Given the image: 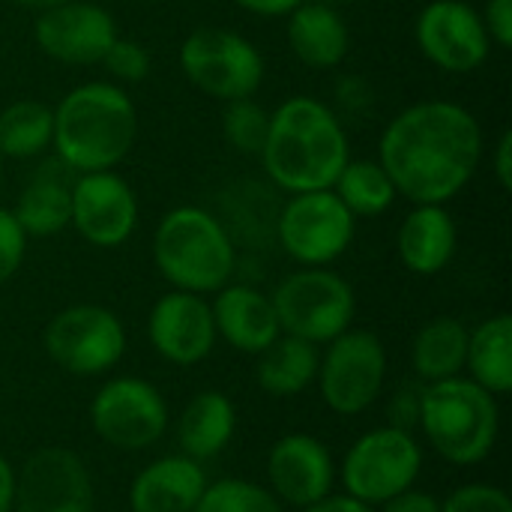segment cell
Here are the masks:
<instances>
[{
  "mask_svg": "<svg viewBox=\"0 0 512 512\" xmlns=\"http://www.w3.org/2000/svg\"><path fill=\"white\" fill-rule=\"evenodd\" d=\"M483 129L477 117L444 99H429L396 114L378 144V162L411 204H447L477 174Z\"/></svg>",
  "mask_w": 512,
  "mask_h": 512,
  "instance_id": "obj_1",
  "label": "cell"
},
{
  "mask_svg": "<svg viewBox=\"0 0 512 512\" xmlns=\"http://www.w3.org/2000/svg\"><path fill=\"white\" fill-rule=\"evenodd\" d=\"M348 159L345 126L321 99L291 96L270 114L261 162L279 189L291 195L333 189Z\"/></svg>",
  "mask_w": 512,
  "mask_h": 512,
  "instance_id": "obj_2",
  "label": "cell"
},
{
  "mask_svg": "<svg viewBox=\"0 0 512 512\" xmlns=\"http://www.w3.org/2000/svg\"><path fill=\"white\" fill-rule=\"evenodd\" d=\"M51 111V147L72 174L111 171L135 144L138 114L126 90L114 81L78 84Z\"/></svg>",
  "mask_w": 512,
  "mask_h": 512,
  "instance_id": "obj_3",
  "label": "cell"
},
{
  "mask_svg": "<svg viewBox=\"0 0 512 512\" xmlns=\"http://www.w3.org/2000/svg\"><path fill=\"white\" fill-rule=\"evenodd\" d=\"M153 261L177 291L204 297L231 282L237 252L231 234L213 213L183 204L162 216L153 237Z\"/></svg>",
  "mask_w": 512,
  "mask_h": 512,
  "instance_id": "obj_4",
  "label": "cell"
},
{
  "mask_svg": "<svg viewBox=\"0 0 512 512\" xmlns=\"http://www.w3.org/2000/svg\"><path fill=\"white\" fill-rule=\"evenodd\" d=\"M417 426L441 459L477 465L498 441V402L471 378H444L420 390Z\"/></svg>",
  "mask_w": 512,
  "mask_h": 512,
  "instance_id": "obj_5",
  "label": "cell"
},
{
  "mask_svg": "<svg viewBox=\"0 0 512 512\" xmlns=\"http://www.w3.org/2000/svg\"><path fill=\"white\" fill-rule=\"evenodd\" d=\"M270 300L282 333L312 345L342 336L351 327L357 309L351 285L324 267H303L285 276Z\"/></svg>",
  "mask_w": 512,
  "mask_h": 512,
  "instance_id": "obj_6",
  "label": "cell"
},
{
  "mask_svg": "<svg viewBox=\"0 0 512 512\" xmlns=\"http://www.w3.org/2000/svg\"><path fill=\"white\" fill-rule=\"evenodd\" d=\"M183 75L219 102L249 99L264 81L261 51L225 27H198L180 45Z\"/></svg>",
  "mask_w": 512,
  "mask_h": 512,
  "instance_id": "obj_7",
  "label": "cell"
},
{
  "mask_svg": "<svg viewBox=\"0 0 512 512\" xmlns=\"http://www.w3.org/2000/svg\"><path fill=\"white\" fill-rule=\"evenodd\" d=\"M420 465L423 453L411 432L393 426L375 429L363 435L345 456V492L366 507L384 504L417 483Z\"/></svg>",
  "mask_w": 512,
  "mask_h": 512,
  "instance_id": "obj_8",
  "label": "cell"
},
{
  "mask_svg": "<svg viewBox=\"0 0 512 512\" xmlns=\"http://www.w3.org/2000/svg\"><path fill=\"white\" fill-rule=\"evenodd\" d=\"M354 222L357 216H351L333 189L297 192L276 219V237L297 264L324 267L351 246Z\"/></svg>",
  "mask_w": 512,
  "mask_h": 512,
  "instance_id": "obj_9",
  "label": "cell"
},
{
  "mask_svg": "<svg viewBox=\"0 0 512 512\" xmlns=\"http://www.w3.org/2000/svg\"><path fill=\"white\" fill-rule=\"evenodd\" d=\"M45 351L69 375H102L120 363L126 351V330L105 306H69L45 327Z\"/></svg>",
  "mask_w": 512,
  "mask_h": 512,
  "instance_id": "obj_10",
  "label": "cell"
},
{
  "mask_svg": "<svg viewBox=\"0 0 512 512\" xmlns=\"http://www.w3.org/2000/svg\"><path fill=\"white\" fill-rule=\"evenodd\" d=\"M321 396L336 414H363L384 390L387 351L369 330H345L318 363Z\"/></svg>",
  "mask_w": 512,
  "mask_h": 512,
  "instance_id": "obj_11",
  "label": "cell"
},
{
  "mask_svg": "<svg viewBox=\"0 0 512 512\" xmlns=\"http://www.w3.org/2000/svg\"><path fill=\"white\" fill-rule=\"evenodd\" d=\"M96 435L114 450H147L168 426V408L159 390L141 378L108 381L90 408Z\"/></svg>",
  "mask_w": 512,
  "mask_h": 512,
  "instance_id": "obj_12",
  "label": "cell"
},
{
  "mask_svg": "<svg viewBox=\"0 0 512 512\" xmlns=\"http://www.w3.org/2000/svg\"><path fill=\"white\" fill-rule=\"evenodd\" d=\"M414 33L426 60L453 75L474 72L489 57L492 39L480 12L465 0H432L417 15Z\"/></svg>",
  "mask_w": 512,
  "mask_h": 512,
  "instance_id": "obj_13",
  "label": "cell"
},
{
  "mask_svg": "<svg viewBox=\"0 0 512 512\" xmlns=\"http://www.w3.org/2000/svg\"><path fill=\"white\" fill-rule=\"evenodd\" d=\"M69 225L99 249L123 246L138 225L135 189L114 171L75 174Z\"/></svg>",
  "mask_w": 512,
  "mask_h": 512,
  "instance_id": "obj_14",
  "label": "cell"
},
{
  "mask_svg": "<svg viewBox=\"0 0 512 512\" xmlns=\"http://www.w3.org/2000/svg\"><path fill=\"white\" fill-rule=\"evenodd\" d=\"M15 512H93L87 465L63 447L36 450L15 474Z\"/></svg>",
  "mask_w": 512,
  "mask_h": 512,
  "instance_id": "obj_15",
  "label": "cell"
},
{
  "mask_svg": "<svg viewBox=\"0 0 512 512\" xmlns=\"http://www.w3.org/2000/svg\"><path fill=\"white\" fill-rule=\"evenodd\" d=\"M33 36L51 60L90 66L102 63V57L108 54L111 42L117 39V24L108 9L87 0H69L63 6L39 12Z\"/></svg>",
  "mask_w": 512,
  "mask_h": 512,
  "instance_id": "obj_16",
  "label": "cell"
},
{
  "mask_svg": "<svg viewBox=\"0 0 512 512\" xmlns=\"http://www.w3.org/2000/svg\"><path fill=\"white\" fill-rule=\"evenodd\" d=\"M147 333L153 348L177 366L201 363L216 345V324L213 309L201 294L192 291H171L156 300Z\"/></svg>",
  "mask_w": 512,
  "mask_h": 512,
  "instance_id": "obj_17",
  "label": "cell"
},
{
  "mask_svg": "<svg viewBox=\"0 0 512 512\" xmlns=\"http://www.w3.org/2000/svg\"><path fill=\"white\" fill-rule=\"evenodd\" d=\"M267 477L276 498L303 510L327 498L333 489L330 450L312 435H285L270 450Z\"/></svg>",
  "mask_w": 512,
  "mask_h": 512,
  "instance_id": "obj_18",
  "label": "cell"
},
{
  "mask_svg": "<svg viewBox=\"0 0 512 512\" xmlns=\"http://www.w3.org/2000/svg\"><path fill=\"white\" fill-rule=\"evenodd\" d=\"M210 309H213L216 336H222L231 348L243 354H261L282 336L273 300L258 288L225 285L216 291Z\"/></svg>",
  "mask_w": 512,
  "mask_h": 512,
  "instance_id": "obj_19",
  "label": "cell"
},
{
  "mask_svg": "<svg viewBox=\"0 0 512 512\" xmlns=\"http://www.w3.org/2000/svg\"><path fill=\"white\" fill-rule=\"evenodd\" d=\"M459 231L444 204H417L399 225V258L417 276L441 273L456 255Z\"/></svg>",
  "mask_w": 512,
  "mask_h": 512,
  "instance_id": "obj_20",
  "label": "cell"
},
{
  "mask_svg": "<svg viewBox=\"0 0 512 512\" xmlns=\"http://www.w3.org/2000/svg\"><path fill=\"white\" fill-rule=\"evenodd\" d=\"M207 477L189 456H165L144 468L129 492L132 512H192Z\"/></svg>",
  "mask_w": 512,
  "mask_h": 512,
  "instance_id": "obj_21",
  "label": "cell"
},
{
  "mask_svg": "<svg viewBox=\"0 0 512 512\" xmlns=\"http://www.w3.org/2000/svg\"><path fill=\"white\" fill-rule=\"evenodd\" d=\"M288 48L294 57L312 69H333L348 54V24L336 6L306 0L288 12Z\"/></svg>",
  "mask_w": 512,
  "mask_h": 512,
  "instance_id": "obj_22",
  "label": "cell"
},
{
  "mask_svg": "<svg viewBox=\"0 0 512 512\" xmlns=\"http://www.w3.org/2000/svg\"><path fill=\"white\" fill-rule=\"evenodd\" d=\"M69 174L72 171L60 159H54V162L42 165L30 177V183L21 189L12 216L18 219V225L27 237H51L69 225L72 180H75Z\"/></svg>",
  "mask_w": 512,
  "mask_h": 512,
  "instance_id": "obj_23",
  "label": "cell"
},
{
  "mask_svg": "<svg viewBox=\"0 0 512 512\" xmlns=\"http://www.w3.org/2000/svg\"><path fill=\"white\" fill-rule=\"evenodd\" d=\"M237 426V411L231 405L228 396L207 390L198 393L180 414V426H177V438L183 447V456L204 462L219 456Z\"/></svg>",
  "mask_w": 512,
  "mask_h": 512,
  "instance_id": "obj_24",
  "label": "cell"
},
{
  "mask_svg": "<svg viewBox=\"0 0 512 512\" xmlns=\"http://www.w3.org/2000/svg\"><path fill=\"white\" fill-rule=\"evenodd\" d=\"M471 381L489 390L492 396H504L512 390V318L495 315L483 321L468 336V360Z\"/></svg>",
  "mask_w": 512,
  "mask_h": 512,
  "instance_id": "obj_25",
  "label": "cell"
},
{
  "mask_svg": "<svg viewBox=\"0 0 512 512\" xmlns=\"http://www.w3.org/2000/svg\"><path fill=\"white\" fill-rule=\"evenodd\" d=\"M318 363V345L297 336H279L267 351H261L258 384L270 396H297L318 378Z\"/></svg>",
  "mask_w": 512,
  "mask_h": 512,
  "instance_id": "obj_26",
  "label": "cell"
},
{
  "mask_svg": "<svg viewBox=\"0 0 512 512\" xmlns=\"http://www.w3.org/2000/svg\"><path fill=\"white\" fill-rule=\"evenodd\" d=\"M468 336H471V330L456 318L429 321L414 339L417 375L429 384L444 381V378H456L468 360Z\"/></svg>",
  "mask_w": 512,
  "mask_h": 512,
  "instance_id": "obj_27",
  "label": "cell"
},
{
  "mask_svg": "<svg viewBox=\"0 0 512 512\" xmlns=\"http://www.w3.org/2000/svg\"><path fill=\"white\" fill-rule=\"evenodd\" d=\"M54 111L42 102L21 99L0 111V156L33 159L51 147Z\"/></svg>",
  "mask_w": 512,
  "mask_h": 512,
  "instance_id": "obj_28",
  "label": "cell"
},
{
  "mask_svg": "<svg viewBox=\"0 0 512 512\" xmlns=\"http://www.w3.org/2000/svg\"><path fill=\"white\" fill-rule=\"evenodd\" d=\"M333 192L351 210V216H381L396 201V186L378 159H348L339 171Z\"/></svg>",
  "mask_w": 512,
  "mask_h": 512,
  "instance_id": "obj_29",
  "label": "cell"
},
{
  "mask_svg": "<svg viewBox=\"0 0 512 512\" xmlns=\"http://www.w3.org/2000/svg\"><path fill=\"white\" fill-rule=\"evenodd\" d=\"M192 512H282L276 495L249 480H219L207 486Z\"/></svg>",
  "mask_w": 512,
  "mask_h": 512,
  "instance_id": "obj_30",
  "label": "cell"
},
{
  "mask_svg": "<svg viewBox=\"0 0 512 512\" xmlns=\"http://www.w3.org/2000/svg\"><path fill=\"white\" fill-rule=\"evenodd\" d=\"M267 126H270V114L249 96V99H234L225 102L222 111V132L228 138V144L237 153L246 156H261V147L267 141Z\"/></svg>",
  "mask_w": 512,
  "mask_h": 512,
  "instance_id": "obj_31",
  "label": "cell"
},
{
  "mask_svg": "<svg viewBox=\"0 0 512 512\" xmlns=\"http://www.w3.org/2000/svg\"><path fill=\"white\" fill-rule=\"evenodd\" d=\"M102 66L108 69V75L120 84H138L147 78L150 72V54L141 42L135 39H114L108 54L102 57Z\"/></svg>",
  "mask_w": 512,
  "mask_h": 512,
  "instance_id": "obj_32",
  "label": "cell"
},
{
  "mask_svg": "<svg viewBox=\"0 0 512 512\" xmlns=\"http://www.w3.org/2000/svg\"><path fill=\"white\" fill-rule=\"evenodd\" d=\"M441 512H512L510 495L489 483H471L456 489L444 504Z\"/></svg>",
  "mask_w": 512,
  "mask_h": 512,
  "instance_id": "obj_33",
  "label": "cell"
},
{
  "mask_svg": "<svg viewBox=\"0 0 512 512\" xmlns=\"http://www.w3.org/2000/svg\"><path fill=\"white\" fill-rule=\"evenodd\" d=\"M27 252V234L21 231L12 210L0 207V288L18 273Z\"/></svg>",
  "mask_w": 512,
  "mask_h": 512,
  "instance_id": "obj_34",
  "label": "cell"
},
{
  "mask_svg": "<svg viewBox=\"0 0 512 512\" xmlns=\"http://www.w3.org/2000/svg\"><path fill=\"white\" fill-rule=\"evenodd\" d=\"M483 27L489 33V39L498 48H510L512 45V0H489L486 12L480 15Z\"/></svg>",
  "mask_w": 512,
  "mask_h": 512,
  "instance_id": "obj_35",
  "label": "cell"
},
{
  "mask_svg": "<svg viewBox=\"0 0 512 512\" xmlns=\"http://www.w3.org/2000/svg\"><path fill=\"white\" fill-rule=\"evenodd\" d=\"M417 423H420V393L402 390L390 402V426L402 429V432H411Z\"/></svg>",
  "mask_w": 512,
  "mask_h": 512,
  "instance_id": "obj_36",
  "label": "cell"
},
{
  "mask_svg": "<svg viewBox=\"0 0 512 512\" xmlns=\"http://www.w3.org/2000/svg\"><path fill=\"white\" fill-rule=\"evenodd\" d=\"M381 512H441V504L432 495H426V492H414V486H411L402 495L384 501V510Z\"/></svg>",
  "mask_w": 512,
  "mask_h": 512,
  "instance_id": "obj_37",
  "label": "cell"
},
{
  "mask_svg": "<svg viewBox=\"0 0 512 512\" xmlns=\"http://www.w3.org/2000/svg\"><path fill=\"white\" fill-rule=\"evenodd\" d=\"M492 171H495V180L504 192L512 189V132H501L498 144H495V153H492Z\"/></svg>",
  "mask_w": 512,
  "mask_h": 512,
  "instance_id": "obj_38",
  "label": "cell"
},
{
  "mask_svg": "<svg viewBox=\"0 0 512 512\" xmlns=\"http://www.w3.org/2000/svg\"><path fill=\"white\" fill-rule=\"evenodd\" d=\"M240 9L252 12V15H264V18H279V15H288L294 12L300 3L306 0H234Z\"/></svg>",
  "mask_w": 512,
  "mask_h": 512,
  "instance_id": "obj_39",
  "label": "cell"
},
{
  "mask_svg": "<svg viewBox=\"0 0 512 512\" xmlns=\"http://www.w3.org/2000/svg\"><path fill=\"white\" fill-rule=\"evenodd\" d=\"M303 512H372L366 504H360L357 498H351V495H327V498H321V501H315V504H309V507H303Z\"/></svg>",
  "mask_w": 512,
  "mask_h": 512,
  "instance_id": "obj_40",
  "label": "cell"
},
{
  "mask_svg": "<svg viewBox=\"0 0 512 512\" xmlns=\"http://www.w3.org/2000/svg\"><path fill=\"white\" fill-rule=\"evenodd\" d=\"M15 504V471L0 456V512H12Z\"/></svg>",
  "mask_w": 512,
  "mask_h": 512,
  "instance_id": "obj_41",
  "label": "cell"
},
{
  "mask_svg": "<svg viewBox=\"0 0 512 512\" xmlns=\"http://www.w3.org/2000/svg\"><path fill=\"white\" fill-rule=\"evenodd\" d=\"M18 6H24V9H36V12H45V9H54V6H63V3H69V0H15Z\"/></svg>",
  "mask_w": 512,
  "mask_h": 512,
  "instance_id": "obj_42",
  "label": "cell"
},
{
  "mask_svg": "<svg viewBox=\"0 0 512 512\" xmlns=\"http://www.w3.org/2000/svg\"><path fill=\"white\" fill-rule=\"evenodd\" d=\"M318 3H327V6H333V3H339V0H318Z\"/></svg>",
  "mask_w": 512,
  "mask_h": 512,
  "instance_id": "obj_43",
  "label": "cell"
},
{
  "mask_svg": "<svg viewBox=\"0 0 512 512\" xmlns=\"http://www.w3.org/2000/svg\"><path fill=\"white\" fill-rule=\"evenodd\" d=\"M0 180H3V156H0Z\"/></svg>",
  "mask_w": 512,
  "mask_h": 512,
  "instance_id": "obj_44",
  "label": "cell"
}]
</instances>
